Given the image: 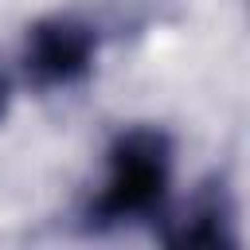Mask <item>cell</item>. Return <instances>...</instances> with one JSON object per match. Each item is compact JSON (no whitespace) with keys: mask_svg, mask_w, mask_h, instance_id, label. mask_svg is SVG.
I'll list each match as a JSON object with an SVG mask.
<instances>
[{"mask_svg":"<svg viewBox=\"0 0 250 250\" xmlns=\"http://www.w3.org/2000/svg\"><path fill=\"white\" fill-rule=\"evenodd\" d=\"M172 184V137L156 125H133L105 148V180L86 207L90 230L156 219Z\"/></svg>","mask_w":250,"mask_h":250,"instance_id":"6da1fadb","label":"cell"},{"mask_svg":"<svg viewBox=\"0 0 250 250\" xmlns=\"http://www.w3.org/2000/svg\"><path fill=\"white\" fill-rule=\"evenodd\" d=\"M98 55V27L78 16H43L27 27L23 39V78L35 90L74 86L94 70Z\"/></svg>","mask_w":250,"mask_h":250,"instance_id":"7a4b0ae2","label":"cell"},{"mask_svg":"<svg viewBox=\"0 0 250 250\" xmlns=\"http://www.w3.org/2000/svg\"><path fill=\"white\" fill-rule=\"evenodd\" d=\"M168 246H234V203L219 176L203 180L191 203L180 219H168V230H160Z\"/></svg>","mask_w":250,"mask_h":250,"instance_id":"3957f363","label":"cell"},{"mask_svg":"<svg viewBox=\"0 0 250 250\" xmlns=\"http://www.w3.org/2000/svg\"><path fill=\"white\" fill-rule=\"evenodd\" d=\"M8 102H12V74H8V66L0 62V117L8 113Z\"/></svg>","mask_w":250,"mask_h":250,"instance_id":"277c9868","label":"cell"}]
</instances>
